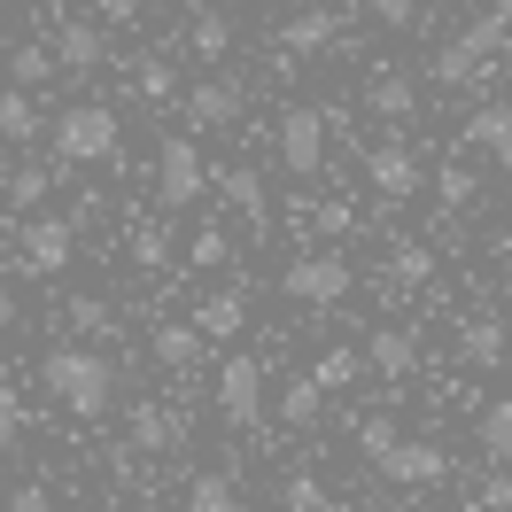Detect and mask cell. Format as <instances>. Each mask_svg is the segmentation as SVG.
I'll return each instance as SVG.
<instances>
[{"instance_id": "obj_43", "label": "cell", "mask_w": 512, "mask_h": 512, "mask_svg": "<svg viewBox=\"0 0 512 512\" xmlns=\"http://www.w3.org/2000/svg\"><path fill=\"white\" fill-rule=\"evenodd\" d=\"M16 326V295H8V280H0V334Z\"/></svg>"}, {"instance_id": "obj_20", "label": "cell", "mask_w": 512, "mask_h": 512, "mask_svg": "<svg viewBox=\"0 0 512 512\" xmlns=\"http://www.w3.org/2000/svg\"><path fill=\"white\" fill-rule=\"evenodd\" d=\"M288 55H319L326 39H334V16H326V8H303V16H288Z\"/></svg>"}, {"instance_id": "obj_2", "label": "cell", "mask_w": 512, "mask_h": 512, "mask_svg": "<svg viewBox=\"0 0 512 512\" xmlns=\"http://www.w3.org/2000/svg\"><path fill=\"white\" fill-rule=\"evenodd\" d=\"M117 148H125V125H117V109H109V101H70L63 117H55V156L78 163V171L117 163Z\"/></svg>"}, {"instance_id": "obj_16", "label": "cell", "mask_w": 512, "mask_h": 512, "mask_svg": "<svg viewBox=\"0 0 512 512\" xmlns=\"http://www.w3.org/2000/svg\"><path fill=\"white\" fill-rule=\"evenodd\" d=\"M47 47H55V70H101L109 63V39H101L94 24H63Z\"/></svg>"}, {"instance_id": "obj_46", "label": "cell", "mask_w": 512, "mask_h": 512, "mask_svg": "<svg viewBox=\"0 0 512 512\" xmlns=\"http://www.w3.org/2000/svg\"><path fill=\"white\" fill-rule=\"evenodd\" d=\"M132 512H163V505H156V497H148V505H132Z\"/></svg>"}, {"instance_id": "obj_11", "label": "cell", "mask_w": 512, "mask_h": 512, "mask_svg": "<svg viewBox=\"0 0 512 512\" xmlns=\"http://www.w3.org/2000/svg\"><path fill=\"white\" fill-rule=\"evenodd\" d=\"M466 148H481L512 179V101H481L474 117H466Z\"/></svg>"}, {"instance_id": "obj_4", "label": "cell", "mask_w": 512, "mask_h": 512, "mask_svg": "<svg viewBox=\"0 0 512 512\" xmlns=\"http://www.w3.org/2000/svg\"><path fill=\"white\" fill-rule=\"evenodd\" d=\"M505 24H497V16H481V24H466V32L450 39L443 55H435V78H443V86H474L481 70L497 63V47H505Z\"/></svg>"}, {"instance_id": "obj_22", "label": "cell", "mask_w": 512, "mask_h": 512, "mask_svg": "<svg viewBox=\"0 0 512 512\" xmlns=\"http://www.w3.org/2000/svg\"><path fill=\"white\" fill-rule=\"evenodd\" d=\"M481 450H489V458L512 474V396H497V404L481 412Z\"/></svg>"}, {"instance_id": "obj_42", "label": "cell", "mask_w": 512, "mask_h": 512, "mask_svg": "<svg viewBox=\"0 0 512 512\" xmlns=\"http://www.w3.org/2000/svg\"><path fill=\"white\" fill-rule=\"evenodd\" d=\"M140 94L163 101V94H171V70H163V63H140Z\"/></svg>"}, {"instance_id": "obj_29", "label": "cell", "mask_w": 512, "mask_h": 512, "mask_svg": "<svg viewBox=\"0 0 512 512\" xmlns=\"http://www.w3.org/2000/svg\"><path fill=\"white\" fill-rule=\"evenodd\" d=\"M373 109L404 125V117H412V109H419V94H412V86H404V78H381V86H373Z\"/></svg>"}, {"instance_id": "obj_9", "label": "cell", "mask_w": 512, "mask_h": 512, "mask_svg": "<svg viewBox=\"0 0 512 512\" xmlns=\"http://www.w3.org/2000/svg\"><path fill=\"white\" fill-rule=\"evenodd\" d=\"M365 179H373L381 202H412L419 194V156L404 140H381V148H365Z\"/></svg>"}, {"instance_id": "obj_33", "label": "cell", "mask_w": 512, "mask_h": 512, "mask_svg": "<svg viewBox=\"0 0 512 512\" xmlns=\"http://www.w3.org/2000/svg\"><path fill=\"white\" fill-rule=\"evenodd\" d=\"M280 505H288V512H319V505H326V489H319L311 474H288V489H280Z\"/></svg>"}, {"instance_id": "obj_32", "label": "cell", "mask_w": 512, "mask_h": 512, "mask_svg": "<svg viewBox=\"0 0 512 512\" xmlns=\"http://www.w3.org/2000/svg\"><path fill=\"white\" fill-rule=\"evenodd\" d=\"M435 194H443L450 210H458V202L474 194V163H443V171H435Z\"/></svg>"}, {"instance_id": "obj_5", "label": "cell", "mask_w": 512, "mask_h": 512, "mask_svg": "<svg viewBox=\"0 0 512 512\" xmlns=\"http://www.w3.org/2000/svg\"><path fill=\"white\" fill-rule=\"evenodd\" d=\"M373 474L396 481V489H435V481H450V458L443 443H419V435H396V443L373 458Z\"/></svg>"}, {"instance_id": "obj_24", "label": "cell", "mask_w": 512, "mask_h": 512, "mask_svg": "<svg viewBox=\"0 0 512 512\" xmlns=\"http://www.w3.org/2000/svg\"><path fill=\"white\" fill-rule=\"evenodd\" d=\"M47 194H55V179H47L39 163H16V171H8V202H16V210H47Z\"/></svg>"}, {"instance_id": "obj_7", "label": "cell", "mask_w": 512, "mask_h": 512, "mask_svg": "<svg viewBox=\"0 0 512 512\" xmlns=\"http://www.w3.org/2000/svg\"><path fill=\"white\" fill-rule=\"evenodd\" d=\"M210 187V171H202V148L194 140H163V163H156V202L163 210H194Z\"/></svg>"}, {"instance_id": "obj_37", "label": "cell", "mask_w": 512, "mask_h": 512, "mask_svg": "<svg viewBox=\"0 0 512 512\" xmlns=\"http://www.w3.org/2000/svg\"><path fill=\"white\" fill-rule=\"evenodd\" d=\"M481 512H512V474H505V466L481 481Z\"/></svg>"}, {"instance_id": "obj_25", "label": "cell", "mask_w": 512, "mask_h": 512, "mask_svg": "<svg viewBox=\"0 0 512 512\" xmlns=\"http://www.w3.org/2000/svg\"><path fill=\"white\" fill-rule=\"evenodd\" d=\"M47 70H55V47H47V39H24V47L8 55V78H16V86H39Z\"/></svg>"}, {"instance_id": "obj_18", "label": "cell", "mask_w": 512, "mask_h": 512, "mask_svg": "<svg viewBox=\"0 0 512 512\" xmlns=\"http://www.w3.org/2000/svg\"><path fill=\"white\" fill-rule=\"evenodd\" d=\"M187 512H249V497H241V489H233L225 474H194Z\"/></svg>"}, {"instance_id": "obj_14", "label": "cell", "mask_w": 512, "mask_h": 512, "mask_svg": "<svg viewBox=\"0 0 512 512\" xmlns=\"http://www.w3.org/2000/svg\"><path fill=\"white\" fill-rule=\"evenodd\" d=\"M365 365H373L381 381H412L419 373V342L404 334V326H381V334L365 342Z\"/></svg>"}, {"instance_id": "obj_10", "label": "cell", "mask_w": 512, "mask_h": 512, "mask_svg": "<svg viewBox=\"0 0 512 512\" xmlns=\"http://www.w3.org/2000/svg\"><path fill=\"white\" fill-rule=\"evenodd\" d=\"M70 256H78V233H70V218H24V264L32 272H70Z\"/></svg>"}, {"instance_id": "obj_13", "label": "cell", "mask_w": 512, "mask_h": 512, "mask_svg": "<svg viewBox=\"0 0 512 512\" xmlns=\"http://www.w3.org/2000/svg\"><path fill=\"white\" fill-rule=\"evenodd\" d=\"M179 101H187V125H194V132H225L233 117H241V94H233V86H218V78L187 86Z\"/></svg>"}, {"instance_id": "obj_38", "label": "cell", "mask_w": 512, "mask_h": 512, "mask_svg": "<svg viewBox=\"0 0 512 512\" xmlns=\"http://www.w3.org/2000/svg\"><path fill=\"white\" fill-rule=\"evenodd\" d=\"M396 272H404V280H435V256L427 249H396Z\"/></svg>"}, {"instance_id": "obj_1", "label": "cell", "mask_w": 512, "mask_h": 512, "mask_svg": "<svg viewBox=\"0 0 512 512\" xmlns=\"http://www.w3.org/2000/svg\"><path fill=\"white\" fill-rule=\"evenodd\" d=\"M39 381H47V396H55L70 419H101L109 404H117V365H109L101 350H86V342L47 350L39 357Z\"/></svg>"}, {"instance_id": "obj_40", "label": "cell", "mask_w": 512, "mask_h": 512, "mask_svg": "<svg viewBox=\"0 0 512 512\" xmlns=\"http://www.w3.org/2000/svg\"><path fill=\"white\" fill-rule=\"evenodd\" d=\"M101 16H109V24H132V16H148V8H156V0H94Z\"/></svg>"}, {"instance_id": "obj_41", "label": "cell", "mask_w": 512, "mask_h": 512, "mask_svg": "<svg viewBox=\"0 0 512 512\" xmlns=\"http://www.w3.org/2000/svg\"><path fill=\"white\" fill-rule=\"evenodd\" d=\"M132 256H140V264H163V233H156V225H140V233H132Z\"/></svg>"}, {"instance_id": "obj_17", "label": "cell", "mask_w": 512, "mask_h": 512, "mask_svg": "<svg viewBox=\"0 0 512 512\" xmlns=\"http://www.w3.org/2000/svg\"><path fill=\"white\" fill-rule=\"evenodd\" d=\"M39 132H47L39 101L24 94V86H8V94H0V140H39Z\"/></svg>"}, {"instance_id": "obj_15", "label": "cell", "mask_w": 512, "mask_h": 512, "mask_svg": "<svg viewBox=\"0 0 512 512\" xmlns=\"http://www.w3.org/2000/svg\"><path fill=\"white\" fill-rule=\"evenodd\" d=\"M241 326H249V303H241V288L202 295V311H194V334H202V342H233Z\"/></svg>"}, {"instance_id": "obj_19", "label": "cell", "mask_w": 512, "mask_h": 512, "mask_svg": "<svg viewBox=\"0 0 512 512\" xmlns=\"http://www.w3.org/2000/svg\"><path fill=\"white\" fill-rule=\"evenodd\" d=\"M156 365L194 373V365H202V334H194V326H163V334H156Z\"/></svg>"}, {"instance_id": "obj_28", "label": "cell", "mask_w": 512, "mask_h": 512, "mask_svg": "<svg viewBox=\"0 0 512 512\" xmlns=\"http://www.w3.org/2000/svg\"><path fill=\"white\" fill-rule=\"evenodd\" d=\"M295 225H303V233H350V210H342V202H303Z\"/></svg>"}, {"instance_id": "obj_45", "label": "cell", "mask_w": 512, "mask_h": 512, "mask_svg": "<svg viewBox=\"0 0 512 512\" xmlns=\"http://www.w3.org/2000/svg\"><path fill=\"white\" fill-rule=\"evenodd\" d=\"M319 512H357V505H342V497H326V505H319Z\"/></svg>"}, {"instance_id": "obj_23", "label": "cell", "mask_w": 512, "mask_h": 512, "mask_svg": "<svg viewBox=\"0 0 512 512\" xmlns=\"http://www.w3.org/2000/svg\"><path fill=\"white\" fill-rule=\"evenodd\" d=\"M225 210H241V225H264V179L256 171H225Z\"/></svg>"}, {"instance_id": "obj_26", "label": "cell", "mask_w": 512, "mask_h": 512, "mask_svg": "<svg viewBox=\"0 0 512 512\" xmlns=\"http://www.w3.org/2000/svg\"><path fill=\"white\" fill-rule=\"evenodd\" d=\"M458 350L474 357V365H497V357H505V326H497V319H474V326H466V342H458Z\"/></svg>"}, {"instance_id": "obj_31", "label": "cell", "mask_w": 512, "mask_h": 512, "mask_svg": "<svg viewBox=\"0 0 512 512\" xmlns=\"http://www.w3.org/2000/svg\"><path fill=\"white\" fill-rule=\"evenodd\" d=\"M16 435H24V396H16V388L0 381V458L16 450Z\"/></svg>"}, {"instance_id": "obj_35", "label": "cell", "mask_w": 512, "mask_h": 512, "mask_svg": "<svg viewBox=\"0 0 512 512\" xmlns=\"http://www.w3.org/2000/svg\"><path fill=\"white\" fill-rule=\"evenodd\" d=\"M194 55H202V63H218V55H225V24H218V16L194 24Z\"/></svg>"}, {"instance_id": "obj_8", "label": "cell", "mask_w": 512, "mask_h": 512, "mask_svg": "<svg viewBox=\"0 0 512 512\" xmlns=\"http://www.w3.org/2000/svg\"><path fill=\"white\" fill-rule=\"evenodd\" d=\"M280 163H288L295 179H311L326 163V109H288L280 117Z\"/></svg>"}, {"instance_id": "obj_30", "label": "cell", "mask_w": 512, "mask_h": 512, "mask_svg": "<svg viewBox=\"0 0 512 512\" xmlns=\"http://www.w3.org/2000/svg\"><path fill=\"white\" fill-rule=\"evenodd\" d=\"M70 326H78V334H109V303H101V295H70Z\"/></svg>"}, {"instance_id": "obj_21", "label": "cell", "mask_w": 512, "mask_h": 512, "mask_svg": "<svg viewBox=\"0 0 512 512\" xmlns=\"http://www.w3.org/2000/svg\"><path fill=\"white\" fill-rule=\"evenodd\" d=\"M319 412H326V388L303 373V381H288V396H280V419L288 427H319Z\"/></svg>"}, {"instance_id": "obj_47", "label": "cell", "mask_w": 512, "mask_h": 512, "mask_svg": "<svg viewBox=\"0 0 512 512\" xmlns=\"http://www.w3.org/2000/svg\"><path fill=\"white\" fill-rule=\"evenodd\" d=\"M505 280H512V249H505Z\"/></svg>"}, {"instance_id": "obj_44", "label": "cell", "mask_w": 512, "mask_h": 512, "mask_svg": "<svg viewBox=\"0 0 512 512\" xmlns=\"http://www.w3.org/2000/svg\"><path fill=\"white\" fill-rule=\"evenodd\" d=\"M489 16H497V24H505V32H512V0H497V8H489Z\"/></svg>"}, {"instance_id": "obj_36", "label": "cell", "mask_w": 512, "mask_h": 512, "mask_svg": "<svg viewBox=\"0 0 512 512\" xmlns=\"http://www.w3.org/2000/svg\"><path fill=\"white\" fill-rule=\"evenodd\" d=\"M194 264H202V272L225 264V225H202V233H194Z\"/></svg>"}, {"instance_id": "obj_27", "label": "cell", "mask_w": 512, "mask_h": 512, "mask_svg": "<svg viewBox=\"0 0 512 512\" xmlns=\"http://www.w3.org/2000/svg\"><path fill=\"white\" fill-rule=\"evenodd\" d=\"M357 365H365V350H326L319 365H311V381H319V388H350Z\"/></svg>"}, {"instance_id": "obj_34", "label": "cell", "mask_w": 512, "mask_h": 512, "mask_svg": "<svg viewBox=\"0 0 512 512\" xmlns=\"http://www.w3.org/2000/svg\"><path fill=\"white\" fill-rule=\"evenodd\" d=\"M373 16H381L388 32H412V24H419V0H373Z\"/></svg>"}, {"instance_id": "obj_6", "label": "cell", "mask_w": 512, "mask_h": 512, "mask_svg": "<svg viewBox=\"0 0 512 512\" xmlns=\"http://www.w3.org/2000/svg\"><path fill=\"white\" fill-rule=\"evenodd\" d=\"M350 280H357L350 264H342L334 249H319V256H295L280 288H288L295 303H311V311H326V303H342V295H350Z\"/></svg>"}, {"instance_id": "obj_12", "label": "cell", "mask_w": 512, "mask_h": 512, "mask_svg": "<svg viewBox=\"0 0 512 512\" xmlns=\"http://www.w3.org/2000/svg\"><path fill=\"white\" fill-rule=\"evenodd\" d=\"M125 435H132V450H148V458H156V450H179V443H187V419L163 412V404H132V412H125Z\"/></svg>"}, {"instance_id": "obj_3", "label": "cell", "mask_w": 512, "mask_h": 512, "mask_svg": "<svg viewBox=\"0 0 512 512\" xmlns=\"http://www.w3.org/2000/svg\"><path fill=\"white\" fill-rule=\"evenodd\" d=\"M218 419L225 427H264V357H249V350H233L218 365Z\"/></svg>"}, {"instance_id": "obj_39", "label": "cell", "mask_w": 512, "mask_h": 512, "mask_svg": "<svg viewBox=\"0 0 512 512\" xmlns=\"http://www.w3.org/2000/svg\"><path fill=\"white\" fill-rule=\"evenodd\" d=\"M8 512H55V497H47V489H39V481H24V489H16V497H8Z\"/></svg>"}]
</instances>
